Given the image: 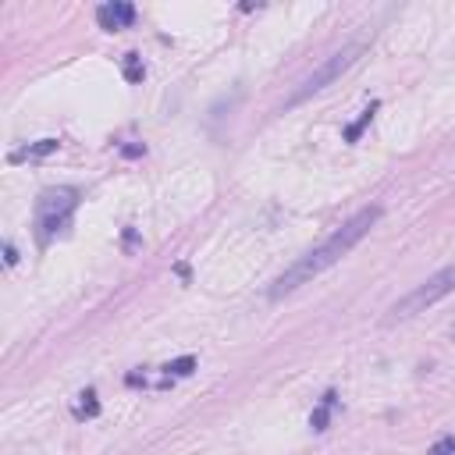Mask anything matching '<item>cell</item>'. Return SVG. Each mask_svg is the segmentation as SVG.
<instances>
[{
	"instance_id": "obj_6",
	"label": "cell",
	"mask_w": 455,
	"mask_h": 455,
	"mask_svg": "<svg viewBox=\"0 0 455 455\" xmlns=\"http://www.w3.org/2000/svg\"><path fill=\"white\" fill-rule=\"evenodd\" d=\"M96 412H100L96 391H93V388H86V391H82V395H78V402H75V417H78V420H93Z\"/></svg>"
},
{
	"instance_id": "obj_3",
	"label": "cell",
	"mask_w": 455,
	"mask_h": 455,
	"mask_svg": "<svg viewBox=\"0 0 455 455\" xmlns=\"http://www.w3.org/2000/svg\"><path fill=\"white\" fill-rule=\"evenodd\" d=\"M75 206H78L75 189H47L36 199V238L47 245L54 235H60L71 224Z\"/></svg>"
},
{
	"instance_id": "obj_7",
	"label": "cell",
	"mask_w": 455,
	"mask_h": 455,
	"mask_svg": "<svg viewBox=\"0 0 455 455\" xmlns=\"http://www.w3.org/2000/svg\"><path fill=\"white\" fill-rule=\"evenodd\" d=\"M331 406H335V391H327L320 399V406L313 409V417H309V427L313 430H327V420H331Z\"/></svg>"
},
{
	"instance_id": "obj_1",
	"label": "cell",
	"mask_w": 455,
	"mask_h": 455,
	"mask_svg": "<svg viewBox=\"0 0 455 455\" xmlns=\"http://www.w3.org/2000/svg\"><path fill=\"white\" fill-rule=\"evenodd\" d=\"M381 221V206H366V210H359L356 217H348L335 235H327L317 249H309V253H302L288 271L271 285V299H285V296H292L296 288H302V285H309L313 278H320L327 267H335V263H342L348 253L356 249V245L370 235V228H374Z\"/></svg>"
},
{
	"instance_id": "obj_14",
	"label": "cell",
	"mask_w": 455,
	"mask_h": 455,
	"mask_svg": "<svg viewBox=\"0 0 455 455\" xmlns=\"http://www.w3.org/2000/svg\"><path fill=\"white\" fill-rule=\"evenodd\" d=\"M452 338H455V324H452Z\"/></svg>"
},
{
	"instance_id": "obj_9",
	"label": "cell",
	"mask_w": 455,
	"mask_h": 455,
	"mask_svg": "<svg viewBox=\"0 0 455 455\" xmlns=\"http://www.w3.org/2000/svg\"><path fill=\"white\" fill-rule=\"evenodd\" d=\"M57 146H60L57 139H39V142H32V146L18 150V153H14V160H29V157H47V153H54Z\"/></svg>"
},
{
	"instance_id": "obj_12",
	"label": "cell",
	"mask_w": 455,
	"mask_h": 455,
	"mask_svg": "<svg viewBox=\"0 0 455 455\" xmlns=\"http://www.w3.org/2000/svg\"><path fill=\"white\" fill-rule=\"evenodd\" d=\"M430 455H455V438H441L438 445L430 448Z\"/></svg>"
},
{
	"instance_id": "obj_2",
	"label": "cell",
	"mask_w": 455,
	"mask_h": 455,
	"mask_svg": "<svg viewBox=\"0 0 455 455\" xmlns=\"http://www.w3.org/2000/svg\"><path fill=\"white\" fill-rule=\"evenodd\" d=\"M455 292V263L441 267L438 274H430L427 281H420L417 288H412L409 296H402L395 306L388 309V324H395V320H409V317H417L423 313V309H430L434 302H441L445 296Z\"/></svg>"
},
{
	"instance_id": "obj_11",
	"label": "cell",
	"mask_w": 455,
	"mask_h": 455,
	"mask_svg": "<svg viewBox=\"0 0 455 455\" xmlns=\"http://www.w3.org/2000/svg\"><path fill=\"white\" fill-rule=\"evenodd\" d=\"M142 75H146V68H142V57L139 54H125V78L129 82H142Z\"/></svg>"
},
{
	"instance_id": "obj_4",
	"label": "cell",
	"mask_w": 455,
	"mask_h": 455,
	"mask_svg": "<svg viewBox=\"0 0 455 455\" xmlns=\"http://www.w3.org/2000/svg\"><path fill=\"white\" fill-rule=\"evenodd\" d=\"M359 54H363V43H356V47H345V50H338V54H331L327 60H324V65L313 71V75H309V78H302V86L292 93V100H288V103H292V107H296V103H302V100H309V96H313V93H320V89H327L331 86V82H335V78H342L348 68H353L356 65V60H359Z\"/></svg>"
},
{
	"instance_id": "obj_8",
	"label": "cell",
	"mask_w": 455,
	"mask_h": 455,
	"mask_svg": "<svg viewBox=\"0 0 455 455\" xmlns=\"http://www.w3.org/2000/svg\"><path fill=\"white\" fill-rule=\"evenodd\" d=\"M377 107H381V103L374 100V103H370V107H366V111L359 114V121H356V125H348V129H345V142H356V139L363 135V129L370 125V121H374V114H377Z\"/></svg>"
},
{
	"instance_id": "obj_13",
	"label": "cell",
	"mask_w": 455,
	"mask_h": 455,
	"mask_svg": "<svg viewBox=\"0 0 455 455\" xmlns=\"http://www.w3.org/2000/svg\"><path fill=\"white\" fill-rule=\"evenodd\" d=\"M4 263H8V267H14V263H18V253H14V245H11V242L4 245Z\"/></svg>"
},
{
	"instance_id": "obj_10",
	"label": "cell",
	"mask_w": 455,
	"mask_h": 455,
	"mask_svg": "<svg viewBox=\"0 0 455 455\" xmlns=\"http://www.w3.org/2000/svg\"><path fill=\"white\" fill-rule=\"evenodd\" d=\"M164 370H168V377H189L192 370H196V359L192 356H181V359H171Z\"/></svg>"
},
{
	"instance_id": "obj_5",
	"label": "cell",
	"mask_w": 455,
	"mask_h": 455,
	"mask_svg": "<svg viewBox=\"0 0 455 455\" xmlns=\"http://www.w3.org/2000/svg\"><path fill=\"white\" fill-rule=\"evenodd\" d=\"M96 22L100 29H107V32H118V29H129L135 22V8L125 4V0H114V4H103L96 11Z\"/></svg>"
}]
</instances>
